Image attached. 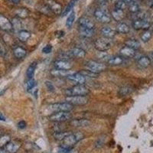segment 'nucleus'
I'll return each mask as SVG.
<instances>
[{"mask_svg":"<svg viewBox=\"0 0 153 153\" xmlns=\"http://www.w3.org/2000/svg\"><path fill=\"white\" fill-rule=\"evenodd\" d=\"M127 6H128V5H127L126 2L124 0H118L115 3V9H120V10L123 11L124 9H126Z\"/></svg>","mask_w":153,"mask_h":153,"instance_id":"f704fd0d","label":"nucleus"},{"mask_svg":"<svg viewBox=\"0 0 153 153\" xmlns=\"http://www.w3.org/2000/svg\"><path fill=\"white\" fill-rule=\"evenodd\" d=\"M85 66L89 71L94 72V73L100 74L104 71L106 70V66L103 63L98 62L96 61H89L85 64Z\"/></svg>","mask_w":153,"mask_h":153,"instance_id":"20e7f679","label":"nucleus"},{"mask_svg":"<svg viewBox=\"0 0 153 153\" xmlns=\"http://www.w3.org/2000/svg\"><path fill=\"white\" fill-rule=\"evenodd\" d=\"M37 62L34 61L31 64V65L28 66V69L26 71V76H28V79H31V78H33V76L35 74V70L37 68Z\"/></svg>","mask_w":153,"mask_h":153,"instance_id":"bb28decb","label":"nucleus"},{"mask_svg":"<svg viewBox=\"0 0 153 153\" xmlns=\"http://www.w3.org/2000/svg\"><path fill=\"white\" fill-rule=\"evenodd\" d=\"M151 59L149 56L143 55L140 57L137 61V65L139 68H148L151 65Z\"/></svg>","mask_w":153,"mask_h":153,"instance_id":"aec40b11","label":"nucleus"},{"mask_svg":"<svg viewBox=\"0 0 153 153\" xmlns=\"http://www.w3.org/2000/svg\"><path fill=\"white\" fill-rule=\"evenodd\" d=\"M84 134L81 133V132H74V133L70 132L68 136L61 141L62 142L61 146H62V147H65V148L66 149H72V147H73L76 143H77L79 141H80L81 139H84Z\"/></svg>","mask_w":153,"mask_h":153,"instance_id":"f257e3e1","label":"nucleus"},{"mask_svg":"<svg viewBox=\"0 0 153 153\" xmlns=\"http://www.w3.org/2000/svg\"><path fill=\"white\" fill-rule=\"evenodd\" d=\"M67 153H78V152L76 151V149H70L69 151H68Z\"/></svg>","mask_w":153,"mask_h":153,"instance_id":"603ef678","label":"nucleus"},{"mask_svg":"<svg viewBox=\"0 0 153 153\" xmlns=\"http://www.w3.org/2000/svg\"><path fill=\"white\" fill-rule=\"evenodd\" d=\"M70 132H55V133L54 134V139H57V140H59V141H62L63 139H65V137H66L67 136H68V134H69Z\"/></svg>","mask_w":153,"mask_h":153,"instance_id":"58836bf2","label":"nucleus"},{"mask_svg":"<svg viewBox=\"0 0 153 153\" xmlns=\"http://www.w3.org/2000/svg\"><path fill=\"white\" fill-rule=\"evenodd\" d=\"M90 94V90L84 84H78L65 91L66 97H72V96H87Z\"/></svg>","mask_w":153,"mask_h":153,"instance_id":"f03ea898","label":"nucleus"},{"mask_svg":"<svg viewBox=\"0 0 153 153\" xmlns=\"http://www.w3.org/2000/svg\"><path fill=\"white\" fill-rule=\"evenodd\" d=\"M151 25L149 20L135 19L132 22V28L135 30H149Z\"/></svg>","mask_w":153,"mask_h":153,"instance_id":"1a4fd4ad","label":"nucleus"},{"mask_svg":"<svg viewBox=\"0 0 153 153\" xmlns=\"http://www.w3.org/2000/svg\"><path fill=\"white\" fill-rule=\"evenodd\" d=\"M75 20V12H71V14L69 15V16L68 17L67 19V21H66V25L68 28H71V26L73 25L74 24V22Z\"/></svg>","mask_w":153,"mask_h":153,"instance_id":"72a5a7b5","label":"nucleus"},{"mask_svg":"<svg viewBox=\"0 0 153 153\" xmlns=\"http://www.w3.org/2000/svg\"><path fill=\"white\" fill-rule=\"evenodd\" d=\"M46 5L48 6L50 10L51 11L52 13L56 15H60L62 13V7L59 3L56 2L54 0H48L46 2Z\"/></svg>","mask_w":153,"mask_h":153,"instance_id":"2eb2a0df","label":"nucleus"},{"mask_svg":"<svg viewBox=\"0 0 153 153\" xmlns=\"http://www.w3.org/2000/svg\"><path fill=\"white\" fill-rule=\"evenodd\" d=\"M7 150L5 149V147H1L0 149V153H6Z\"/></svg>","mask_w":153,"mask_h":153,"instance_id":"3c124183","label":"nucleus"},{"mask_svg":"<svg viewBox=\"0 0 153 153\" xmlns=\"http://www.w3.org/2000/svg\"><path fill=\"white\" fill-rule=\"evenodd\" d=\"M150 7L153 9V0H152L151 2H150Z\"/></svg>","mask_w":153,"mask_h":153,"instance_id":"4d7b16f0","label":"nucleus"},{"mask_svg":"<svg viewBox=\"0 0 153 153\" xmlns=\"http://www.w3.org/2000/svg\"><path fill=\"white\" fill-rule=\"evenodd\" d=\"M124 62V57H120V56H116V57H110V59L108 60L107 63L108 65H111V66H118V65H123Z\"/></svg>","mask_w":153,"mask_h":153,"instance_id":"b1692460","label":"nucleus"},{"mask_svg":"<svg viewBox=\"0 0 153 153\" xmlns=\"http://www.w3.org/2000/svg\"><path fill=\"white\" fill-rule=\"evenodd\" d=\"M31 38V33L26 30H21L18 32V38L22 42H26Z\"/></svg>","mask_w":153,"mask_h":153,"instance_id":"393cba45","label":"nucleus"},{"mask_svg":"<svg viewBox=\"0 0 153 153\" xmlns=\"http://www.w3.org/2000/svg\"><path fill=\"white\" fill-rule=\"evenodd\" d=\"M76 73V71L72 70H59V69H53L51 71L50 74L51 76L55 77H67Z\"/></svg>","mask_w":153,"mask_h":153,"instance_id":"9d476101","label":"nucleus"},{"mask_svg":"<svg viewBox=\"0 0 153 153\" xmlns=\"http://www.w3.org/2000/svg\"><path fill=\"white\" fill-rule=\"evenodd\" d=\"M16 15L19 19H26L29 15V12L27 9L25 8H21V9H18L16 12Z\"/></svg>","mask_w":153,"mask_h":153,"instance_id":"7c9ffc66","label":"nucleus"},{"mask_svg":"<svg viewBox=\"0 0 153 153\" xmlns=\"http://www.w3.org/2000/svg\"><path fill=\"white\" fill-rule=\"evenodd\" d=\"M129 30H130V28H129V25L124 22H119L116 27V31L121 34L129 33Z\"/></svg>","mask_w":153,"mask_h":153,"instance_id":"a878e982","label":"nucleus"},{"mask_svg":"<svg viewBox=\"0 0 153 153\" xmlns=\"http://www.w3.org/2000/svg\"><path fill=\"white\" fill-rule=\"evenodd\" d=\"M42 51L43 54H50V53L52 51V46L50 45H47L45 46V47L42 48Z\"/></svg>","mask_w":153,"mask_h":153,"instance_id":"37998d69","label":"nucleus"},{"mask_svg":"<svg viewBox=\"0 0 153 153\" xmlns=\"http://www.w3.org/2000/svg\"><path fill=\"white\" fill-rule=\"evenodd\" d=\"M70 53L72 56L76 57H79V58H83L85 57L86 51L83 48L80 47H75L73 48L70 51Z\"/></svg>","mask_w":153,"mask_h":153,"instance_id":"4be33fe9","label":"nucleus"},{"mask_svg":"<svg viewBox=\"0 0 153 153\" xmlns=\"http://www.w3.org/2000/svg\"><path fill=\"white\" fill-rule=\"evenodd\" d=\"M12 25H13V29L16 30L19 32V31H21L20 28H21V22H20V19L19 18H14L12 19Z\"/></svg>","mask_w":153,"mask_h":153,"instance_id":"e433bc0d","label":"nucleus"},{"mask_svg":"<svg viewBox=\"0 0 153 153\" xmlns=\"http://www.w3.org/2000/svg\"><path fill=\"white\" fill-rule=\"evenodd\" d=\"M79 28H87V29H94L95 25L91 19L87 17H81L78 21Z\"/></svg>","mask_w":153,"mask_h":153,"instance_id":"f8f14e48","label":"nucleus"},{"mask_svg":"<svg viewBox=\"0 0 153 153\" xmlns=\"http://www.w3.org/2000/svg\"><path fill=\"white\" fill-rule=\"evenodd\" d=\"M45 86L49 92H54L55 91V87H54V84L51 81H48V80L45 81Z\"/></svg>","mask_w":153,"mask_h":153,"instance_id":"79ce46f5","label":"nucleus"},{"mask_svg":"<svg viewBox=\"0 0 153 153\" xmlns=\"http://www.w3.org/2000/svg\"><path fill=\"white\" fill-rule=\"evenodd\" d=\"M5 147L9 153H16L21 147V144L16 141H11Z\"/></svg>","mask_w":153,"mask_h":153,"instance_id":"6ab92c4d","label":"nucleus"},{"mask_svg":"<svg viewBox=\"0 0 153 153\" xmlns=\"http://www.w3.org/2000/svg\"><path fill=\"white\" fill-rule=\"evenodd\" d=\"M0 27L1 29L5 31H10L13 29L12 22H10L8 18L5 17L4 16H0Z\"/></svg>","mask_w":153,"mask_h":153,"instance_id":"4468645a","label":"nucleus"},{"mask_svg":"<svg viewBox=\"0 0 153 153\" xmlns=\"http://www.w3.org/2000/svg\"><path fill=\"white\" fill-rule=\"evenodd\" d=\"M125 45L126 46H128L134 50H137L140 48V42L135 39H129V40L126 41Z\"/></svg>","mask_w":153,"mask_h":153,"instance_id":"c756f323","label":"nucleus"},{"mask_svg":"<svg viewBox=\"0 0 153 153\" xmlns=\"http://www.w3.org/2000/svg\"><path fill=\"white\" fill-rule=\"evenodd\" d=\"M152 37V32L150 30H145L144 32L141 35L142 42L146 43L150 40Z\"/></svg>","mask_w":153,"mask_h":153,"instance_id":"473e14b6","label":"nucleus"},{"mask_svg":"<svg viewBox=\"0 0 153 153\" xmlns=\"http://www.w3.org/2000/svg\"><path fill=\"white\" fill-rule=\"evenodd\" d=\"M68 80L74 82L75 85H78V84H84L86 82V76L82 74L80 72H76L74 74L71 75L68 77Z\"/></svg>","mask_w":153,"mask_h":153,"instance_id":"ddd939ff","label":"nucleus"},{"mask_svg":"<svg viewBox=\"0 0 153 153\" xmlns=\"http://www.w3.org/2000/svg\"><path fill=\"white\" fill-rule=\"evenodd\" d=\"M111 16L115 21L118 22H120L125 17V14H124L123 11L117 9H114L112 11Z\"/></svg>","mask_w":153,"mask_h":153,"instance_id":"5701e85b","label":"nucleus"},{"mask_svg":"<svg viewBox=\"0 0 153 153\" xmlns=\"http://www.w3.org/2000/svg\"><path fill=\"white\" fill-rule=\"evenodd\" d=\"M117 31L116 30L113 29L110 27H103V28H101L100 30V34L102 35V36L105 38H113L116 36Z\"/></svg>","mask_w":153,"mask_h":153,"instance_id":"f3484780","label":"nucleus"},{"mask_svg":"<svg viewBox=\"0 0 153 153\" xmlns=\"http://www.w3.org/2000/svg\"><path fill=\"white\" fill-rule=\"evenodd\" d=\"M65 101L73 106H83L88 103L89 100L86 96H72L66 97Z\"/></svg>","mask_w":153,"mask_h":153,"instance_id":"39448f33","label":"nucleus"},{"mask_svg":"<svg viewBox=\"0 0 153 153\" xmlns=\"http://www.w3.org/2000/svg\"><path fill=\"white\" fill-rule=\"evenodd\" d=\"M36 86V82H35V80L33 78L28 79L26 81V83H25V87H26V90L28 92H30Z\"/></svg>","mask_w":153,"mask_h":153,"instance_id":"c9c22d12","label":"nucleus"},{"mask_svg":"<svg viewBox=\"0 0 153 153\" xmlns=\"http://www.w3.org/2000/svg\"><path fill=\"white\" fill-rule=\"evenodd\" d=\"M38 87L36 86V87H34V88L32 89V90H31V91H30L29 93H31V94H32V95H33L35 97L37 98V97H38Z\"/></svg>","mask_w":153,"mask_h":153,"instance_id":"de8ad7c7","label":"nucleus"},{"mask_svg":"<svg viewBox=\"0 0 153 153\" xmlns=\"http://www.w3.org/2000/svg\"><path fill=\"white\" fill-rule=\"evenodd\" d=\"M48 119L50 121L55 123L66 122V121L71 120V114L70 113V112H55L54 113L49 116Z\"/></svg>","mask_w":153,"mask_h":153,"instance_id":"7ed1b4c3","label":"nucleus"},{"mask_svg":"<svg viewBox=\"0 0 153 153\" xmlns=\"http://www.w3.org/2000/svg\"><path fill=\"white\" fill-rule=\"evenodd\" d=\"M149 57H150V59H151V61L153 62V51H152V52L150 53Z\"/></svg>","mask_w":153,"mask_h":153,"instance_id":"6e6d98bb","label":"nucleus"},{"mask_svg":"<svg viewBox=\"0 0 153 153\" xmlns=\"http://www.w3.org/2000/svg\"><path fill=\"white\" fill-rule=\"evenodd\" d=\"M9 1L10 2H12V3L16 4V5H17V4H19L20 2V0H9Z\"/></svg>","mask_w":153,"mask_h":153,"instance_id":"8fccbe9b","label":"nucleus"},{"mask_svg":"<svg viewBox=\"0 0 153 153\" xmlns=\"http://www.w3.org/2000/svg\"><path fill=\"white\" fill-rule=\"evenodd\" d=\"M0 120H2V121H5V120H6V117H4L3 113H1V114H0Z\"/></svg>","mask_w":153,"mask_h":153,"instance_id":"864d4df0","label":"nucleus"},{"mask_svg":"<svg viewBox=\"0 0 153 153\" xmlns=\"http://www.w3.org/2000/svg\"><path fill=\"white\" fill-rule=\"evenodd\" d=\"M26 123H25V121H24V120H21L20 122H19V123H18V128L20 129H25V127H26Z\"/></svg>","mask_w":153,"mask_h":153,"instance_id":"a18cd8bd","label":"nucleus"},{"mask_svg":"<svg viewBox=\"0 0 153 153\" xmlns=\"http://www.w3.org/2000/svg\"><path fill=\"white\" fill-rule=\"evenodd\" d=\"M126 2V4L128 5H130V4L133 3V2H136V0H124Z\"/></svg>","mask_w":153,"mask_h":153,"instance_id":"09e8293b","label":"nucleus"},{"mask_svg":"<svg viewBox=\"0 0 153 153\" xmlns=\"http://www.w3.org/2000/svg\"><path fill=\"white\" fill-rule=\"evenodd\" d=\"M76 0H71V1L68 3V5H67V7L65 8V9H64V11H63L62 13H61V16H62L63 17L68 16V13L73 9V8L74 7L75 4H76Z\"/></svg>","mask_w":153,"mask_h":153,"instance_id":"2f4dec72","label":"nucleus"},{"mask_svg":"<svg viewBox=\"0 0 153 153\" xmlns=\"http://www.w3.org/2000/svg\"><path fill=\"white\" fill-rule=\"evenodd\" d=\"M120 54L121 56L126 58H132L136 56V50L128 47V46H124L120 49Z\"/></svg>","mask_w":153,"mask_h":153,"instance_id":"dca6fc26","label":"nucleus"},{"mask_svg":"<svg viewBox=\"0 0 153 153\" xmlns=\"http://www.w3.org/2000/svg\"><path fill=\"white\" fill-rule=\"evenodd\" d=\"M98 2H100V5H103V6H104V5L106 4V0H98Z\"/></svg>","mask_w":153,"mask_h":153,"instance_id":"5fc2aeb1","label":"nucleus"},{"mask_svg":"<svg viewBox=\"0 0 153 153\" xmlns=\"http://www.w3.org/2000/svg\"><path fill=\"white\" fill-rule=\"evenodd\" d=\"M65 31H61V30H58V31H56L55 32H54V35L58 38H62V37L65 35Z\"/></svg>","mask_w":153,"mask_h":153,"instance_id":"49530a36","label":"nucleus"},{"mask_svg":"<svg viewBox=\"0 0 153 153\" xmlns=\"http://www.w3.org/2000/svg\"><path fill=\"white\" fill-rule=\"evenodd\" d=\"M94 16L96 20L101 23H109L111 21L110 15L103 9H97L94 11Z\"/></svg>","mask_w":153,"mask_h":153,"instance_id":"423d86ee","label":"nucleus"},{"mask_svg":"<svg viewBox=\"0 0 153 153\" xmlns=\"http://www.w3.org/2000/svg\"><path fill=\"white\" fill-rule=\"evenodd\" d=\"M128 9H129V11L131 12V13H135V14L139 12V10H140L139 5L136 3V2H133V3L128 5Z\"/></svg>","mask_w":153,"mask_h":153,"instance_id":"4c0bfd02","label":"nucleus"},{"mask_svg":"<svg viewBox=\"0 0 153 153\" xmlns=\"http://www.w3.org/2000/svg\"><path fill=\"white\" fill-rule=\"evenodd\" d=\"M13 54L18 59H22V58L26 56L27 51L24 48L17 46V47L14 48V49H13Z\"/></svg>","mask_w":153,"mask_h":153,"instance_id":"412c9836","label":"nucleus"},{"mask_svg":"<svg viewBox=\"0 0 153 153\" xmlns=\"http://www.w3.org/2000/svg\"><path fill=\"white\" fill-rule=\"evenodd\" d=\"M94 47L99 51L104 52L106 51H108L111 48V44L107 38H97L94 41Z\"/></svg>","mask_w":153,"mask_h":153,"instance_id":"6e6552de","label":"nucleus"},{"mask_svg":"<svg viewBox=\"0 0 153 153\" xmlns=\"http://www.w3.org/2000/svg\"><path fill=\"white\" fill-rule=\"evenodd\" d=\"M90 121L85 119H76V120H72L70 124L74 127L76 128H83V127H86L87 126L90 125Z\"/></svg>","mask_w":153,"mask_h":153,"instance_id":"a211bd4d","label":"nucleus"},{"mask_svg":"<svg viewBox=\"0 0 153 153\" xmlns=\"http://www.w3.org/2000/svg\"><path fill=\"white\" fill-rule=\"evenodd\" d=\"M79 33L82 37H84V38H91L94 36L95 31L94 29H87V28H80L79 30Z\"/></svg>","mask_w":153,"mask_h":153,"instance_id":"c85d7f7f","label":"nucleus"},{"mask_svg":"<svg viewBox=\"0 0 153 153\" xmlns=\"http://www.w3.org/2000/svg\"><path fill=\"white\" fill-rule=\"evenodd\" d=\"M132 91H133V89L130 86H123L120 88L118 94L120 97H126V96L129 95L132 92Z\"/></svg>","mask_w":153,"mask_h":153,"instance_id":"cd10ccee","label":"nucleus"},{"mask_svg":"<svg viewBox=\"0 0 153 153\" xmlns=\"http://www.w3.org/2000/svg\"><path fill=\"white\" fill-rule=\"evenodd\" d=\"M11 142V139L9 136H2L1 139H0V146L1 147H5L8 143Z\"/></svg>","mask_w":153,"mask_h":153,"instance_id":"a19ab883","label":"nucleus"},{"mask_svg":"<svg viewBox=\"0 0 153 153\" xmlns=\"http://www.w3.org/2000/svg\"><path fill=\"white\" fill-rule=\"evenodd\" d=\"M54 67L55 69H59V70H71L73 65L69 60H62L59 59L54 61Z\"/></svg>","mask_w":153,"mask_h":153,"instance_id":"9b49d317","label":"nucleus"},{"mask_svg":"<svg viewBox=\"0 0 153 153\" xmlns=\"http://www.w3.org/2000/svg\"><path fill=\"white\" fill-rule=\"evenodd\" d=\"M74 106L71 103H68V102H65V103H54L48 106L49 109L52 111L55 112H71L73 110Z\"/></svg>","mask_w":153,"mask_h":153,"instance_id":"0eeeda50","label":"nucleus"},{"mask_svg":"<svg viewBox=\"0 0 153 153\" xmlns=\"http://www.w3.org/2000/svg\"><path fill=\"white\" fill-rule=\"evenodd\" d=\"M80 73H81L82 74L84 75L86 77H97V76L99 75V74L94 73V72L91 71H89V70H87V71H82Z\"/></svg>","mask_w":153,"mask_h":153,"instance_id":"ea45409f","label":"nucleus"},{"mask_svg":"<svg viewBox=\"0 0 153 153\" xmlns=\"http://www.w3.org/2000/svg\"><path fill=\"white\" fill-rule=\"evenodd\" d=\"M149 30L153 33V25H152L151 27H150V28H149Z\"/></svg>","mask_w":153,"mask_h":153,"instance_id":"13d9d810","label":"nucleus"},{"mask_svg":"<svg viewBox=\"0 0 153 153\" xmlns=\"http://www.w3.org/2000/svg\"><path fill=\"white\" fill-rule=\"evenodd\" d=\"M7 54V50H6V48H5L3 43H1V50H0V54L2 57H4L5 54Z\"/></svg>","mask_w":153,"mask_h":153,"instance_id":"c03bdc74","label":"nucleus"}]
</instances>
